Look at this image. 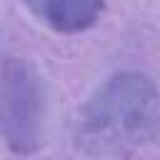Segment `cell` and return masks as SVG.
<instances>
[{"label":"cell","instance_id":"2","mask_svg":"<svg viewBox=\"0 0 160 160\" xmlns=\"http://www.w3.org/2000/svg\"><path fill=\"white\" fill-rule=\"evenodd\" d=\"M2 138L15 152H32L42 132V88L32 68L22 60H2L0 80Z\"/></svg>","mask_w":160,"mask_h":160},{"label":"cell","instance_id":"3","mask_svg":"<svg viewBox=\"0 0 160 160\" xmlns=\"http://www.w3.org/2000/svg\"><path fill=\"white\" fill-rule=\"evenodd\" d=\"M25 8L55 32L88 30L102 12L105 0H22Z\"/></svg>","mask_w":160,"mask_h":160},{"label":"cell","instance_id":"1","mask_svg":"<svg viewBox=\"0 0 160 160\" xmlns=\"http://www.w3.org/2000/svg\"><path fill=\"white\" fill-rule=\"evenodd\" d=\"M160 132V90L140 72H120L102 82L78 115L75 140L88 155H132Z\"/></svg>","mask_w":160,"mask_h":160}]
</instances>
